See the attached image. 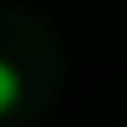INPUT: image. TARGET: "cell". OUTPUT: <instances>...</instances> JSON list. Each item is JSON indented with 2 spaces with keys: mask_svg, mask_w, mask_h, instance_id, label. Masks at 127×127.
I'll return each instance as SVG.
<instances>
[{
  "mask_svg": "<svg viewBox=\"0 0 127 127\" xmlns=\"http://www.w3.org/2000/svg\"><path fill=\"white\" fill-rule=\"evenodd\" d=\"M25 98V83H20V68L10 59H0V117L15 112V103Z\"/></svg>",
  "mask_w": 127,
  "mask_h": 127,
  "instance_id": "1",
  "label": "cell"
}]
</instances>
